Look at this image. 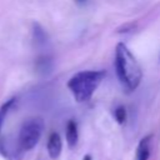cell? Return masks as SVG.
I'll use <instances>...</instances> for the list:
<instances>
[{
	"label": "cell",
	"instance_id": "1",
	"mask_svg": "<svg viewBox=\"0 0 160 160\" xmlns=\"http://www.w3.org/2000/svg\"><path fill=\"white\" fill-rule=\"evenodd\" d=\"M115 71L119 81L128 91H134L141 82V68L124 42H118L115 48Z\"/></svg>",
	"mask_w": 160,
	"mask_h": 160
},
{
	"label": "cell",
	"instance_id": "2",
	"mask_svg": "<svg viewBox=\"0 0 160 160\" xmlns=\"http://www.w3.org/2000/svg\"><path fill=\"white\" fill-rule=\"evenodd\" d=\"M106 75L105 70H84L76 72L68 81V88L78 102H85L91 99L98 86Z\"/></svg>",
	"mask_w": 160,
	"mask_h": 160
},
{
	"label": "cell",
	"instance_id": "3",
	"mask_svg": "<svg viewBox=\"0 0 160 160\" xmlns=\"http://www.w3.org/2000/svg\"><path fill=\"white\" fill-rule=\"evenodd\" d=\"M44 131V121L40 118H31L26 120L19 131L18 145L25 152L32 150L41 139Z\"/></svg>",
	"mask_w": 160,
	"mask_h": 160
},
{
	"label": "cell",
	"instance_id": "4",
	"mask_svg": "<svg viewBox=\"0 0 160 160\" xmlns=\"http://www.w3.org/2000/svg\"><path fill=\"white\" fill-rule=\"evenodd\" d=\"M46 149H48V154L52 160H56L62 150V141L60 135L56 131H52L49 138H48V144H46Z\"/></svg>",
	"mask_w": 160,
	"mask_h": 160
},
{
	"label": "cell",
	"instance_id": "5",
	"mask_svg": "<svg viewBox=\"0 0 160 160\" xmlns=\"http://www.w3.org/2000/svg\"><path fill=\"white\" fill-rule=\"evenodd\" d=\"M151 145H152V135H145L136 146L135 160H149L151 155Z\"/></svg>",
	"mask_w": 160,
	"mask_h": 160
},
{
	"label": "cell",
	"instance_id": "6",
	"mask_svg": "<svg viewBox=\"0 0 160 160\" xmlns=\"http://www.w3.org/2000/svg\"><path fill=\"white\" fill-rule=\"evenodd\" d=\"M0 154L4 158H6L8 160H21L24 151L19 148L18 142H16V145H10L5 141V142L0 144Z\"/></svg>",
	"mask_w": 160,
	"mask_h": 160
},
{
	"label": "cell",
	"instance_id": "7",
	"mask_svg": "<svg viewBox=\"0 0 160 160\" xmlns=\"http://www.w3.org/2000/svg\"><path fill=\"white\" fill-rule=\"evenodd\" d=\"M65 136H66V142L70 149H74L78 145L79 141V131H78V124L75 120H69L66 122V129H65Z\"/></svg>",
	"mask_w": 160,
	"mask_h": 160
},
{
	"label": "cell",
	"instance_id": "8",
	"mask_svg": "<svg viewBox=\"0 0 160 160\" xmlns=\"http://www.w3.org/2000/svg\"><path fill=\"white\" fill-rule=\"evenodd\" d=\"M15 101H16V100L12 98V99L8 100L6 102H4V104L1 105V108H0V131H1V128H2V124H4V120H5L6 115H8L9 110L11 109V106L15 104Z\"/></svg>",
	"mask_w": 160,
	"mask_h": 160
},
{
	"label": "cell",
	"instance_id": "9",
	"mask_svg": "<svg viewBox=\"0 0 160 160\" xmlns=\"http://www.w3.org/2000/svg\"><path fill=\"white\" fill-rule=\"evenodd\" d=\"M34 39L40 45L45 44V41H46V34L39 24H34Z\"/></svg>",
	"mask_w": 160,
	"mask_h": 160
},
{
	"label": "cell",
	"instance_id": "10",
	"mask_svg": "<svg viewBox=\"0 0 160 160\" xmlns=\"http://www.w3.org/2000/svg\"><path fill=\"white\" fill-rule=\"evenodd\" d=\"M126 116H128V114H126V109L124 106H118L114 110V118H115L118 124L122 125L126 121Z\"/></svg>",
	"mask_w": 160,
	"mask_h": 160
},
{
	"label": "cell",
	"instance_id": "11",
	"mask_svg": "<svg viewBox=\"0 0 160 160\" xmlns=\"http://www.w3.org/2000/svg\"><path fill=\"white\" fill-rule=\"evenodd\" d=\"M38 69L39 70H50V60L48 58H41L38 60Z\"/></svg>",
	"mask_w": 160,
	"mask_h": 160
},
{
	"label": "cell",
	"instance_id": "12",
	"mask_svg": "<svg viewBox=\"0 0 160 160\" xmlns=\"http://www.w3.org/2000/svg\"><path fill=\"white\" fill-rule=\"evenodd\" d=\"M82 160H92V156H91L90 154H86V155L82 158Z\"/></svg>",
	"mask_w": 160,
	"mask_h": 160
},
{
	"label": "cell",
	"instance_id": "13",
	"mask_svg": "<svg viewBox=\"0 0 160 160\" xmlns=\"http://www.w3.org/2000/svg\"><path fill=\"white\" fill-rule=\"evenodd\" d=\"M78 4H85L86 2V0H75Z\"/></svg>",
	"mask_w": 160,
	"mask_h": 160
}]
</instances>
